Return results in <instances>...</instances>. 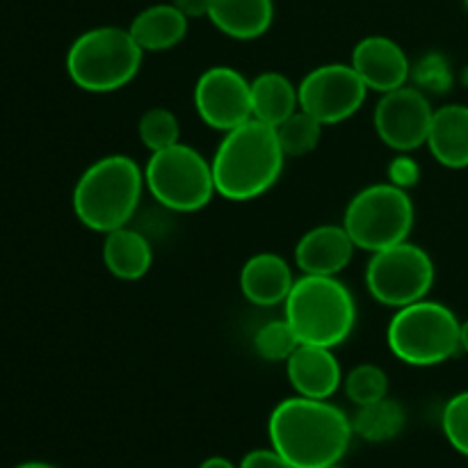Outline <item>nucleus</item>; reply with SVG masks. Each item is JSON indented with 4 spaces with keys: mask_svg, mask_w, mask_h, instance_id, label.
<instances>
[{
    "mask_svg": "<svg viewBox=\"0 0 468 468\" xmlns=\"http://www.w3.org/2000/svg\"><path fill=\"white\" fill-rule=\"evenodd\" d=\"M270 446L295 468L336 466L350 451L352 419L329 400L292 396L268 420Z\"/></svg>",
    "mask_w": 468,
    "mask_h": 468,
    "instance_id": "f257e3e1",
    "label": "nucleus"
},
{
    "mask_svg": "<svg viewBox=\"0 0 468 468\" xmlns=\"http://www.w3.org/2000/svg\"><path fill=\"white\" fill-rule=\"evenodd\" d=\"M282 144L277 128L250 119L242 126L224 133L210 158L218 197L227 201H251L265 195L283 172Z\"/></svg>",
    "mask_w": 468,
    "mask_h": 468,
    "instance_id": "f03ea898",
    "label": "nucleus"
},
{
    "mask_svg": "<svg viewBox=\"0 0 468 468\" xmlns=\"http://www.w3.org/2000/svg\"><path fill=\"white\" fill-rule=\"evenodd\" d=\"M144 169L123 154L91 163L73 187L71 204L78 222L96 233L128 227L144 195Z\"/></svg>",
    "mask_w": 468,
    "mask_h": 468,
    "instance_id": "7ed1b4c3",
    "label": "nucleus"
},
{
    "mask_svg": "<svg viewBox=\"0 0 468 468\" xmlns=\"http://www.w3.org/2000/svg\"><path fill=\"white\" fill-rule=\"evenodd\" d=\"M283 318L302 346L334 350L346 343L355 329L356 302L338 277L302 274L283 302Z\"/></svg>",
    "mask_w": 468,
    "mask_h": 468,
    "instance_id": "20e7f679",
    "label": "nucleus"
},
{
    "mask_svg": "<svg viewBox=\"0 0 468 468\" xmlns=\"http://www.w3.org/2000/svg\"><path fill=\"white\" fill-rule=\"evenodd\" d=\"M144 50L128 27L99 26L73 39L67 50V73L76 87L90 94H110L131 85L140 73Z\"/></svg>",
    "mask_w": 468,
    "mask_h": 468,
    "instance_id": "39448f33",
    "label": "nucleus"
},
{
    "mask_svg": "<svg viewBox=\"0 0 468 468\" xmlns=\"http://www.w3.org/2000/svg\"><path fill=\"white\" fill-rule=\"evenodd\" d=\"M462 323L446 304L419 300L396 309L387 329L388 350L402 364L430 368L462 350Z\"/></svg>",
    "mask_w": 468,
    "mask_h": 468,
    "instance_id": "423d86ee",
    "label": "nucleus"
},
{
    "mask_svg": "<svg viewBox=\"0 0 468 468\" xmlns=\"http://www.w3.org/2000/svg\"><path fill=\"white\" fill-rule=\"evenodd\" d=\"M144 186L172 213H197L218 195L210 160L183 142L151 154L144 165Z\"/></svg>",
    "mask_w": 468,
    "mask_h": 468,
    "instance_id": "0eeeda50",
    "label": "nucleus"
},
{
    "mask_svg": "<svg viewBox=\"0 0 468 468\" xmlns=\"http://www.w3.org/2000/svg\"><path fill=\"white\" fill-rule=\"evenodd\" d=\"M414 218L416 210L410 192L387 181L366 186L352 197L343 213V227L356 250L373 254L410 240Z\"/></svg>",
    "mask_w": 468,
    "mask_h": 468,
    "instance_id": "6e6552de",
    "label": "nucleus"
},
{
    "mask_svg": "<svg viewBox=\"0 0 468 468\" xmlns=\"http://www.w3.org/2000/svg\"><path fill=\"white\" fill-rule=\"evenodd\" d=\"M434 261L423 247L405 240L370 254L366 288L378 304L400 309L425 300L434 286Z\"/></svg>",
    "mask_w": 468,
    "mask_h": 468,
    "instance_id": "1a4fd4ad",
    "label": "nucleus"
},
{
    "mask_svg": "<svg viewBox=\"0 0 468 468\" xmlns=\"http://www.w3.org/2000/svg\"><path fill=\"white\" fill-rule=\"evenodd\" d=\"M300 108L324 126H336L355 117L368 96V87L352 64L329 62L315 67L297 85Z\"/></svg>",
    "mask_w": 468,
    "mask_h": 468,
    "instance_id": "9d476101",
    "label": "nucleus"
},
{
    "mask_svg": "<svg viewBox=\"0 0 468 468\" xmlns=\"http://www.w3.org/2000/svg\"><path fill=\"white\" fill-rule=\"evenodd\" d=\"M434 108L419 87H398L378 101L373 126L379 140L398 154H411L425 146Z\"/></svg>",
    "mask_w": 468,
    "mask_h": 468,
    "instance_id": "9b49d317",
    "label": "nucleus"
},
{
    "mask_svg": "<svg viewBox=\"0 0 468 468\" xmlns=\"http://www.w3.org/2000/svg\"><path fill=\"white\" fill-rule=\"evenodd\" d=\"M201 122L219 133L242 126L251 117V80L233 67H210L197 78L192 91Z\"/></svg>",
    "mask_w": 468,
    "mask_h": 468,
    "instance_id": "f8f14e48",
    "label": "nucleus"
},
{
    "mask_svg": "<svg viewBox=\"0 0 468 468\" xmlns=\"http://www.w3.org/2000/svg\"><path fill=\"white\" fill-rule=\"evenodd\" d=\"M350 64L366 87L378 94L405 87L411 78V64L405 48L384 35L364 37L352 50Z\"/></svg>",
    "mask_w": 468,
    "mask_h": 468,
    "instance_id": "ddd939ff",
    "label": "nucleus"
},
{
    "mask_svg": "<svg viewBox=\"0 0 468 468\" xmlns=\"http://www.w3.org/2000/svg\"><path fill=\"white\" fill-rule=\"evenodd\" d=\"M355 250L343 224H320L297 240L295 265L302 274L338 277L350 265Z\"/></svg>",
    "mask_w": 468,
    "mask_h": 468,
    "instance_id": "4468645a",
    "label": "nucleus"
},
{
    "mask_svg": "<svg viewBox=\"0 0 468 468\" xmlns=\"http://www.w3.org/2000/svg\"><path fill=\"white\" fill-rule=\"evenodd\" d=\"M286 375L295 396L329 400L343 384V370L332 347L300 346L286 359Z\"/></svg>",
    "mask_w": 468,
    "mask_h": 468,
    "instance_id": "2eb2a0df",
    "label": "nucleus"
},
{
    "mask_svg": "<svg viewBox=\"0 0 468 468\" xmlns=\"http://www.w3.org/2000/svg\"><path fill=\"white\" fill-rule=\"evenodd\" d=\"M295 283L291 263L282 254L261 251L250 256L240 270V292L254 306H279Z\"/></svg>",
    "mask_w": 468,
    "mask_h": 468,
    "instance_id": "dca6fc26",
    "label": "nucleus"
},
{
    "mask_svg": "<svg viewBox=\"0 0 468 468\" xmlns=\"http://www.w3.org/2000/svg\"><path fill=\"white\" fill-rule=\"evenodd\" d=\"M432 158L448 169L468 167V105L448 103L434 110L428 142Z\"/></svg>",
    "mask_w": 468,
    "mask_h": 468,
    "instance_id": "f3484780",
    "label": "nucleus"
},
{
    "mask_svg": "<svg viewBox=\"0 0 468 468\" xmlns=\"http://www.w3.org/2000/svg\"><path fill=\"white\" fill-rule=\"evenodd\" d=\"M208 21L229 39L254 41L272 27L274 0H210Z\"/></svg>",
    "mask_w": 468,
    "mask_h": 468,
    "instance_id": "a211bd4d",
    "label": "nucleus"
},
{
    "mask_svg": "<svg viewBox=\"0 0 468 468\" xmlns=\"http://www.w3.org/2000/svg\"><path fill=\"white\" fill-rule=\"evenodd\" d=\"M101 256H103L105 270L119 282H140L154 265V250H151L149 238L131 227L105 233Z\"/></svg>",
    "mask_w": 468,
    "mask_h": 468,
    "instance_id": "6ab92c4d",
    "label": "nucleus"
},
{
    "mask_svg": "<svg viewBox=\"0 0 468 468\" xmlns=\"http://www.w3.org/2000/svg\"><path fill=\"white\" fill-rule=\"evenodd\" d=\"M187 26H190V18L181 9H176V5L160 3L135 14L128 32L144 53H163L186 39Z\"/></svg>",
    "mask_w": 468,
    "mask_h": 468,
    "instance_id": "aec40b11",
    "label": "nucleus"
},
{
    "mask_svg": "<svg viewBox=\"0 0 468 468\" xmlns=\"http://www.w3.org/2000/svg\"><path fill=\"white\" fill-rule=\"evenodd\" d=\"M300 110V91L288 76L263 71L251 80V117L277 128Z\"/></svg>",
    "mask_w": 468,
    "mask_h": 468,
    "instance_id": "412c9836",
    "label": "nucleus"
},
{
    "mask_svg": "<svg viewBox=\"0 0 468 468\" xmlns=\"http://www.w3.org/2000/svg\"><path fill=\"white\" fill-rule=\"evenodd\" d=\"M405 407L388 396L370 405L356 407V414L352 416V430L356 437L368 443L391 441L405 430Z\"/></svg>",
    "mask_w": 468,
    "mask_h": 468,
    "instance_id": "4be33fe9",
    "label": "nucleus"
},
{
    "mask_svg": "<svg viewBox=\"0 0 468 468\" xmlns=\"http://www.w3.org/2000/svg\"><path fill=\"white\" fill-rule=\"evenodd\" d=\"M324 123L311 117L304 110H297L283 123L277 126L279 144H282L286 158H304L311 151L318 149L320 137H323Z\"/></svg>",
    "mask_w": 468,
    "mask_h": 468,
    "instance_id": "5701e85b",
    "label": "nucleus"
},
{
    "mask_svg": "<svg viewBox=\"0 0 468 468\" xmlns=\"http://www.w3.org/2000/svg\"><path fill=\"white\" fill-rule=\"evenodd\" d=\"M343 387L352 405L364 407L388 396V375L378 364H359L343 378Z\"/></svg>",
    "mask_w": 468,
    "mask_h": 468,
    "instance_id": "b1692460",
    "label": "nucleus"
},
{
    "mask_svg": "<svg viewBox=\"0 0 468 468\" xmlns=\"http://www.w3.org/2000/svg\"><path fill=\"white\" fill-rule=\"evenodd\" d=\"M137 137L151 154H155L181 142V123L172 110L151 108L137 122Z\"/></svg>",
    "mask_w": 468,
    "mask_h": 468,
    "instance_id": "393cba45",
    "label": "nucleus"
},
{
    "mask_svg": "<svg viewBox=\"0 0 468 468\" xmlns=\"http://www.w3.org/2000/svg\"><path fill=\"white\" fill-rule=\"evenodd\" d=\"M300 338L295 336V332L291 329V324L286 323V318L268 320L265 324H261L259 332L254 334V350L256 355L263 361H283L286 364L288 356L300 347Z\"/></svg>",
    "mask_w": 468,
    "mask_h": 468,
    "instance_id": "a878e982",
    "label": "nucleus"
},
{
    "mask_svg": "<svg viewBox=\"0 0 468 468\" xmlns=\"http://www.w3.org/2000/svg\"><path fill=\"white\" fill-rule=\"evenodd\" d=\"M441 428L448 443L460 455L468 457V391L457 393L446 402L441 414Z\"/></svg>",
    "mask_w": 468,
    "mask_h": 468,
    "instance_id": "bb28decb",
    "label": "nucleus"
},
{
    "mask_svg": "<svg viewBox=\"0 0 468 468\" xmlns=\"http://www.w3.org/2000/svg\"><path fill=\"white\" fill-rule=\"evenodd\" d=\"M411 78L420 91H443L451 85V71L441 55L430 53L411 67Z\"/></svg>",
    "mask_w": 468,
    "mask_h": 468,
    "instance_id": "cd10ccee",
    "label": "nucleus"
},
{
    "mask_svg": "<svg viewBox=\"0 0 468 468\" xmlns=\"http://www.w3.org/2000/svg\"><path fill=\"white\" fill-rule=\"evenodd\" d=\"M387 178L388 183L410 192V187H414L416 183L420 181V165L416 163L410 154H398L396 158L388 163Z\"/></svg>",
    "mask_w": 468,
    "mask_h": 468,
    "instance_id": "c85d7f7f",
    "label": "nucleus"
},
{
    "mask_svg": "<svg viewBox=\"0 0 468 468\" xmlns=\"http://www.w3.org/2000/svg\"><path fill=\"white\" fill-rule=\"evenodd\" d=\"M238 468H295V466L270 446V448H259V451L247 452V455L240 460V464H238Z\"/></svg>",
    "mask_w": 468,
    "mask_h": 468,
    "instance_id": "c756f323",
    "label": "nucleus"
},
{
    "mask_svg": "<svg viewBox=\"0 0 468 468\" xmlns=\"http://www.w3.org/2000/svg\"><path fill=\"white\" fill-rule=\"evenodd\" d=\"M176 9H181L187 18H208L210 0H172Z\"/></svg>",
    "mask_w": 468,
    "mask_h": 468,
    "instance_id": "7c9ffc66",
    "label": "nucleus"
},
{
    "mask_svg": "<svg viewBox=\"0 0 468 468\" xmlns=\"http://www.w3.org/2000/svg\"><path fill=\"white\" fill-rule=\"evenodd\" d=\"M199 468H238V466L233 464L231 460H227V457H208V460L201 462Z\"/></svg>",
    "mask_w": 468,
    "mask_h": 468,
    "instance_id": "2f4dec72",
    "label": "nucleus"
},
{
    "mask_svg": "<svg viewBox=\"0 0 468 468\" xmlns=\"http://www.w3.org/2000/svg\"><path fill=\"white\" fill-rule=\"evenodd\" d=\"M460 341H462V350H464L466 355H468V320H464V323H462V336H460Z\"/></svg>",
    "mask_w": 468,
    "mask_h": 468,
    "instance_id": "473e14b6",
    "label": "nucleus"
},
{
    "mask_svg": "<svg viewBox=\"0 0 468 468\" xmlns=\"http://www.w3.org/2000/svg\"><path fill=\"white\" fill-rule=\"evenodd\" d=\"M16 468H58V466L46 464V462H26V464H18Z\"/></svg>",
    "mask_w": 468,
    "mask_h": 468,
    "instance_id": "72a5a7b5",
    "label": "nucleus"
},
{
    "mask_svg": "<svg viewBox=\"0 0 468 468\" xmlns=\"http://www.w3.org/2000/svg\"><path fill=\"white\" fill-rule=\"evenodd\" d=\"M327 468H341V466H338V464H336V466H327Z\"/></svg>",
    "mask_w": 468,
    "mask_h": 468,
    "instance_id": "f704fd0d",
    "label": "nucleus"
},
{
    "mask_svg": "<svg viewBox=\"0 0 468 468\" xmlns=\"http://www.w3.org/2000/svg\"><path fill=\"white\" fill-rule=\"evenodd\" d=\"M464 5H466V9H468V0H464Z\"/></svg>",
    "mask_w": 468,
    "mask_h": 468,
    "instance_id": "c9c22d12",
    "label": "nucleus"
}]
</instances>
